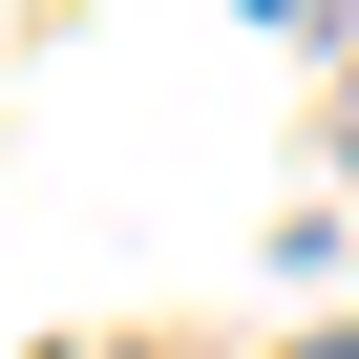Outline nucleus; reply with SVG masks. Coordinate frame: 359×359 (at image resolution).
Segmentation results:
<instances>
[{
  "mask_svg": "<svg viewBox=\"0 0 359 359\" xmlns=\"http://www.w3.org/2000/svg\"><path fill=\"white\" fill-rule=\"evenodd\" d=\"M338 169H359V85H338Z\"/></svg>",
  "mask_w": 359,
  "mask_h": 359,
  "instance_id": "obj_1",
  "label": "nucleus"
},
{
  "mask_svg": "<svg viewBox=\"0 0 359 359\" xmlns=\"http://www.w3.org/2000/svg\"><path fill=\"white\" fill-rule=\"evenodd\" d=\"M275 359H359V338H275Z\"/></svg>",
  "mask_w": 359,
  "mask_h": 359,
  "instance_id": "obj_2",
  "label": "nucleus"
}]
</instances>
